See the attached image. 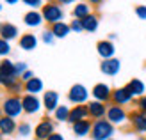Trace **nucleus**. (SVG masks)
<instances>
[{"label":"nucleus","mask_w":146,"mask_h":140,"mask_svg":"<svg viewBox=\"0 0 146 140\" xmlns=\"http://www.w3.org/2000/svg\"><path fill=\"white\" fill-rule=\"evenodd\" d=\"M11 53V45H9V41H5L0 37V57H7Z\"/></svg>","instance_id":"nucleus-28"},{"label":"nucleus","mask_w":146,"mask_h":140,"mask_svg":"<svg viewBox=\"0 0 146 140\" xmlns=\"http://www.w3.org/2000/svg\"><path fill=\"white\" fill-rule=\"evenodd\" d=\"M80 23H82V28H84L86 32H96L100 21H98V16H96V14H89V16L84 18Z\"/></svg>","instance_id":"nucleus-25"},{"label":"nucleus","mask_w":146,"mask_h":140,"mask_svg":"<svg viewBox=\"0 0 146 140\" xmlns=\"http://www.w3.org/2000/svg\"><path fill=\"white\" fill-rule=\"evenodd\" d=\"M23 4L31 7V11H38L39 7H43L45 4L41 2V0H23Z\"/></svg>","instance_id":"nucleus-30"},{"label":"nucleus","mask_w":146,"mask_h":140,"mask_svg":"<svg viewBox=\"0 0 146 140\" xmlns=\"http://www.w3.org/2000/svg\"><path fill=\"white\" fill-rule=\"evenodd\" d=\"M14 96H18V92H21V91H23V85H21V82H18V83H14L13 87H11V89H9Z\"/></svg>","instance_id":"nucleus-36"},{"label":"nucleus","mask_w":146,"mask_h":140,"mask_svg":"<svg viewBox=\"0 0 146 140\" xmlns=\"http://www.w3.org/2000/svg\"><path fill=\"white\" fill-rule=\"evenodd\" d=\"M50 30H52V34L55 35V39H62V37H66V35L71 32V28H70V23L61 21V23L52 25V27H50Z\"/></svg>","instance_id":"nucleus-24"},{"label":"nucleus","mask_w":146,"mask_h":140,"mask_svg":"<svg viewBox=\"0 0 146 140\" xmlns=\"http://www.w3.org/2000/svg\"><path fill=\"white\" fill-rule=\"evenodd\" d=\"M70 28H71V32H84V28H82V23H80V20H71V23H70Z\"/></svg>","instance_id":"nucleus-31"},{"label":"nucleus","mask_w":146,"mask_h":140,"mask_svg":"<svg viewBox=\"0 0 146 140\" xmlns=\"http://www.w3.org/2000/svg\"><path fill=\"white\" fill-rule=\"evenodd\" d=\"M87 112H89V117L94 121H100V119H105L107 115V105L105 103H100V101H91L87 103Z\"/></svg>","instance_id":"nucleus-12"},{"label":"nucleus","mask_w":146,"mask_h":140,"mask_svg":"<svg viewBox=\"0 0 146 140\" xmlns=\"http://www.w3.org/2000/svg\"><path fill=\"white\" fill-rule=\"evenodd\" d=\"M91 128H93V122H91L89 119H87V121L75 122V124L71 126V129H73V135H75V137H78V138L91 135Z\"/></svg>","instance_id":"nucleus-17"},{"label":"nucleus","mask_w":146,"mask_h":140,"mask_svg":"<svg viewBox=\"0 0 146 140\" xmlns=\"http://www.w3.org/2000/svg\"><path fill=\"white\" fill-rule=\"evenodd\" d=\"M111 140H114V138H111Z\"/></svg>","instance_id":"nucleus-41"},{"label":"nucleus","mask_w":146,"mask_h":140,"mask_svg":"<svg viewBox=\"0 0 146 140\" xmlns=\"http://www.w3.org/2000/svg\"><path fill=\"white\" fill-rule=\"evenodd\" d=\"M18 27L14 25V23H2V30H0V37L5 39V41H13V39H16L18 37Z\"/></svg>","instance_id":"nucleus-21"},{"label":"nucleus","mask_w":146,"mask_h":140,"mask_svg":"<svg viewBox=\"0 0 146 140\" xmlns=\"http://www.w3.org/2000/svg\"><path fill=\"white\" fill-rule=\"evenodd\" d=\"M137 110L143 112V114H146V94L143 96V98L137 99Z\"/></svg>","instance_id":"nucleus-35"},{"label":"nucleus","mask_w":146,"mask_h":140,"mask_svg":"<svg viewBox=\"0 0 146 140\" xmlns=\"http://www.w3.org/2000/svg\"><path fill=\"white\" fill-rule=\"evenodd\" d=\"M100 71L105 76H116L121 71V60L119 58H109V60H102L100 62Z\"/></svg>","instance_id":"nucleus-10"},{"label":"nucleus","mask_w":146,"mask_h":140,"mask_svg":"<svg viewBox=\"0 0 146 140\" xmlns=\"http://www.w3.org/2000/svg\"><path fill=\"white\" fill-rule=\"evenodd\" d=\"M0 11H2V4H0Z\"/></svg>","instance_id":"nucleus-38"},{"label":"nucleus","mask_w":146,"mask_h":140,"mask_svg":"<svg viewBox=\"0 0 146 140\" xmlns=\"http://www.w3.org/2000/svg\"><path fill=\"white\" fill-rule=\"evenodd\" d=\"M20 48L25 50V51H32L34 48H38V37H36V34H31L27 32L20 37Z\"/></svg>","instance_id":"nucleus-19"},{"label":"nucleus","mask_w":146,"mask_h":140,"mask_svg":"<svg viewBox=\"0 0 146 140\" xmlns=\"http://www.w3.org/2000/svg\"><path fill=\"white\" fill-rule=\"evenodd\" d=\"M41 41L45 43V45H52V43L55 41V35L52 34V30H50V28H48V30H43V32H41Z\"/></svg>","instance_id":"nucleus-29"},{"label":"nucleus","mask_w":146,"mask_h":140,"mask_svg":"<svg viewBox=\"0 0 146 140\" xmlns=\"http://www.w3.org/2000/svg\"><path fill=\"white\" fill-rule=\"evenodd\" d=\"M111 101H112V105H118V106L125 108V105H130V103L134 101V96H132V92L128 91V87L125 85V87H118V89L112 91Z\"/></svg>","instance_id":"nucleus-8"},{"label":"nucleus","mask_w":146,"mask_h":140,"mask_svg":"<svg viewBox=\"0 0 146 140\" xmlns=\"http://www.w3.org/2000/svg\"><path fill=\"white\" fill-rule=\"evenodd\" d=\"M46 140H64V137H62L61 133H54V135H50Z\"/></svg>","instance_id":"nucleus-37"},{"label":"nucleus","mask_w":146,"mask_h":140,"mask_svg":"<svg viewBox=\"0 0 146 140\" xmlns=\"http://www.w3.org/2000/svg\"><path fill=\"white\" fill-rule=\"evenodd\" d=\"M43 80L41 78H38V76H34L31 82H27V83H23V91H25V94H32V96H38L39 92H43Z\"/></svg>","instance_id":"nucleus-20"},{"label":"nucleus","mask_w":146,"mask_h":140,"mask_svg":"<svg viewBox=\"0 0 146 140\" xmlns=\"http://www.w3.org/2000/svg\"><path fill=\"white\" fill-rule=\"evenodd\" d=\"M14 64H16V73H18V78H20V76L29 69V68H27V62H14Z\"/></svg>","instance_id":"nucleus-34"},{"label":"nucleus","mask_w":146,"mask_h":140,"mask_svg":"<svg viewBox=\"0 0 146 140\" xmlns=\"http://www.w3.org/2000/svg\"><path fill=\"white\" fill-rule=\"evenodd\" d=\"M18 135L20 137H29L32 133V126H31V122H20L18 124Z\"/></svg>","instance_id":"nucleus-27"},{"label":"nucleus","mask_w":146,"mask_h":140,"mask_svg":"<svg viewBox=\"0 0 146 140\" xmlns=\"http://www.w3.org/2000/svg\"><path fill=\"white\" fill-rule=\"evenodd\" d=\"M43 108L46 112H55L59 108V92L55 91H46L43 94Z\"/></svg>","instance_id":"nucleus-15"},{"label":"nucleus","mask_w":146,"mask_h":140,"mask_svg":"<svg viewBox=\"0 0 146 140\" xmlns=\"http://www.w3.org/2000/svg\"><path fill=\"white\" fill-rule=\"evenodd\" d=\"M96 51H98V55L102 57V60H109V58H114L116 46H114V43H112V41L104 39V41H98Z\"/></svg>","instance_id":"nucleus-13"},{"label":"nucleus","mask_w":146,"mask_h":140,"mask_svg":"<svg viewBox=\"0 0 146 140\" xmlns=\"http://www.w3.org/2000/svg\"><path fill=\"white\" fill-rule=\"evenodd\" d=\"M135 14L139 20H146V5H137L135 7Z\"/></svg>","instance_id":"nucleus-32"},{"label":"nucleus","mask_w":146,"mask_h":140,"mask_svg":"<svg viewBox=\"0 0 146 140\" xmlns=\"http://www.w3.org/2000/svg\"><path fill=\"white\" fill-rule=\"evenodd\" d=\"M91 94H93L94 101H100V103H107L109 99L112 98V89H111V87H109L107 83H96V85L93 87Z\"/></svg>","instance_id":"nucleus-11"},{"label":"nucleus","mask_w":146,"mask_h":140,"mask_svg":"<svg viewBox=\"0 0 146 140\" xmlns=\"http://www.w3.org/2000/svg\"><path fill=\"white\" fill-rule=\"evenodd\" d=\"M23 114V105H21V98L20 96H7V98L2 101V115L11 117V119H16Z\"/></svg>","instance_id":"nucleus-4"},{"label":"nucleus","mask_w":146,"mask_h":140,"mask_svg":"<svg viewBox=\"0 0 146 140\" xmlns=\"http://www.w3.org/2000/svg\"><path fill=\"white\" fill-rule=\"evenodd\" d=\"M18 73H16V64L9 58H4L0 62V85H4L5 89H11L14 83H18Z\"/></svg>","instance_id":"nucleus-1"},{"label":"nucleus","mask_w":146,"mask_h":140,"mask_svg":"<svg viewBox=\"0 0 146 140\" xmlns=\"http://www.w3.org/2000/svg\"><path fill=\"white\" fill-rule=\"evenodd\" d=\"M70 106L68 105H59V108L54 112V117L59 122H68V119H70Z\"/></svg>","instance_id":"nucleus-26"},{"label":"nucleus","mask_w":146,"mask_h":140,"mask_svg":"<svg viewBox=\"0 0 146 140\" xmlns=\"http://www.w3.org/2000/svg\"><path fill=\"white\" fill-rule=\"evenodd\" d=\"M89 119V112H87V105H77V106H73L70 110V119L68 122L71 124H75V122H80V121H87Z\"/></svg>","instance_id":"nucleus-14"},{"label":"nucleus","mask_w":146,"mask_h":140,"mask_svg":"<svg viewBox=\"0 0 146 140\" xmlns=\"http://www.w3.org/2000/svg\"><path fill=\"white\" fill-rule=\"evenodd\" d=\"M21 105H23V114L36 115L43 108V99H39L38 96H32V94H23L21 96Z\"/></svg>","instance_id":"nucleus-7"},{"label":"nucleus","mask_w":146,"mask_h":140,"mask_svg":"<svg viewBox=\"0 0 146 140\" xmlns=\"http://www.w3.org/2000/svg\"><path fill=\"white\" fill-rule=\"evenodd\" d=\"M32 78H34V73H32L31 69H27V71L23 73V75L20 76V82H23V83H27V82H31Z\"/></svg>","instance_id":"nucleus-33"},{"label":"nucleus","mask_w":146,"mask_h":140,"mask_svg":"<svg viewBox=\"0 0 146 140\" xmlns=\"http://www.w3.org/2000/svg\"><path fill=\"white\" fill-rule=\"evenodd\" d=\"M116 133V129L107 119H100L93 122L91 128V140H111L112 135Z\"/></svg>","instance_id":"nucleus-3"},{"label":"nucleus","mask_w":146,"mask_h":140,"mask_svg":"<svg viewBox=\"0 0 146 140\" xmlns=\"http://www.w3.org/2000/svg\"><path fill=\"white\" fill-rule=\"evenodd\" d=\"M144 140H146V135H144Z\"/></svg>","instance_id":"nucleus-40"},{"label":"nucleus","mask_w":146,"mask_h":140,"mask_svg":"<svg viewBox=\"0 0 146 140\" xmlns=\"http://www.w3.org/2000/svg\"><path fill=\"white\" fill-rule=\"evenodd\" d=\"M43 14L39 11H29L25 12V16H23V23L27 27H31V28H36V27H41L43 25Z\"/></svg>","instance_id":"nucleus-18"},{"label":"nucleus","mask_w":146,"mask_h":140,"mask_svg":"<svg viewBox=\"0 0 146 140\" xmlns=\"http://www.w3.org/2000/svg\"><path fill=\"white\" fill-rule=\"evenodd\" d=\"M128 91L132 92V96L134 98H143L144 96V91H146V87H144V82L143 80H139V78H134V80H130L128 82Z\"/></svg>","instance_id":"nucleus-23"},{"label":"nucleus","mask_w":146,"mask_h":140,"mask_svg":"<svg viewBox=\"0 0 146 140\" xmlns=\"http://www.w3.org/2000/svg\"><path fill=\"white\" fill-rule=\"evenodd\" d=\"M87 99H89V91L86 89V85L82 83H75L70 87L68 91V101L73 103V105H86Z\"/></svg>","instance_id":"nucleus-6"},{"label":"nucleus","mask_w":146,"mask_h":140,"mask_svg":"<svg viewBox=\"0 0 146 140\" xmlns=\"http://www.w3.org/2000/svg\"><path fill=\"white\" fill-rule=\"evenodd\" d=\"M105 119L112 124V126H121L128 121V112L123 106H118V105H109L107 106V115Z\"/></svg>","instance_id":"nucleus-5"},{"label":"nucleus","mask_w":146,"mask_h":140,"mask_svg":"<svg viewBox=\"0 0 146 140\" xmlns=\"http://www.w3.org/2000/svg\"><path fill=\"white\" fill-rule=\"evenodd\" d=\"M0 30H2V23H0Z\"/></svg>","instance_id":"nucleus-39"},{"label":"nucleus","mask_w":146,"mask_h":140,"mask_svg":"<svg viewBox=\"0 0 146 140\" xmlns=\"http://www.w3.org/2000/svg\"><path fill=\"white\" fill-rule=\"evenodd\" d=\"M41 14H43V20L50 25L61 23L64 20V9L59 2H46L41 7Z\"/></svg>","instance_id":"nucleus-2"},{"label":"nucleus","mask_w":146,"mask_h":140,"mask_svg":"<svg viewBox=\"0 0 146 140\" xmlns=\"http://www.w3.org/2000/svg\"><path fill=\"white\" fill-rule=\"evenodd\" d=\"M89 14H93V12H91V5L87 2H78L75 7H73V18H75V20L82 21L84 18L89 16Z\"/></svg>","instance_id":"nucleus-22"},{"label":"nucleus","mask_w":146,"mask_h":140,"mask_svg":"<svg viewBox=\"0 0 146 140\" xmlns=\"http://www.w3.org/2000/svg\"><path fill=\"white\" fill-rule=\"evenodd\" d=\"M18 129V124L14 119H11V117H5V115H0V133L9 137L13 135L14 131Z\"/></svg>","instance_id":"nucleus-16"},{"label":"nucleus","mask_w":146,"mask_h":140,"mask_svg":"<svg viewBox=\"0 0 146 140\" xmlns=\"http://www.w3.org/2000/svg\"><path fill=\"white\" fill-rule=\"evenodd\" d=\"M55 133V124L50 119H43L38 122V126L34 128V137L36 140H46L50 135Z\"/></svg>","instance_id":"nucleus-9"}]
</instances>
